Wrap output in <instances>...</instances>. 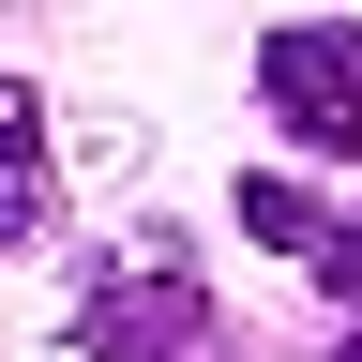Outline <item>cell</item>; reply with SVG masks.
Listing matches in <instances>:
<instances>
[{"mask_svg": "<svg viewBox=\"0 0 362 362\" xmlns=\"http://www.w3.org/2000/svg\"><path fill=\"white\" fill-rule=\"evenodd\" d=\"M45 211H61V166H45V106L30 90H0V257L45 242Z\"/></svg>", "mask_w": 362, "mask_h": 362, "instance_id": "3957f363", "label": "cell"}, {"mask_svg": "<svg viewBox=\"0 0 362 362\" xmlns=\"http://www.w3.org/2000/svg\"><path fill=\"white\" fill-rule=\"evenodd\" d=\"M332 362H362V332H347V347H332Z\"/></svg>", "mask_w": 362, "mask_h": 362, "instance_id": "5b68a950", "label": "cell"}, {"mask_svg": "<svg viewBox=\"0 0 362 362\" xmlns=\"http://www.w3.org/2000/svg\"><path fill=\"white\" fill-rule=\"evenodd\" d=\"M257 106L287 121L302 151H362V30H332V16L272 30L257 45Z\"/></svg>", "mask_w": 362, "mask_h": 362, "instance_id": "7a4b0ae2", "label": "cell"}, {"mask_svg": "<svg viewBox=\"0 0 362 362\" xmlns=\"http://www.w3.org/2000/svg\"><path fill=\"white\" fill-rule=\"evenodd\" d=\"M76 347H90V362H242L226 302H211L181 257H136V272H106V287L76 302Z\"/></svg>", "mask_w": 362, "mask_h": 362, "instance_id": "6da1fadb", "label": "cell"}, {"mask_svg": "<svg viewBox=\"0 0 362 362\" xmlns=\"http://www.w3.org/2000/svg\"><path fill=\"white\" fill-rule=\"evenodd\" d=\"M242 226H257V242H287V257H332V226H317V197H302V181H242Z\"/></svg>", "mask_w": 362, "mask_h": 362, "instance_id": "277c9868", "label": "cell"}]
</instances>
